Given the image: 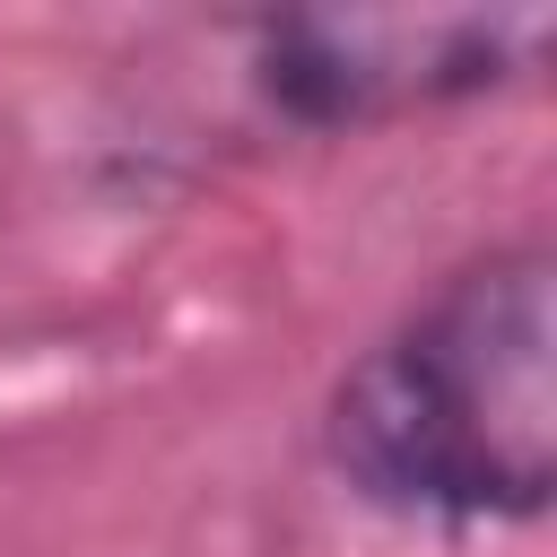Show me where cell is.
I'll list each match as a JSON object with an SVG mask.
<instances>
[{
  "label": "cell",
  "mask_w": 557,
  "mask_h": 557,
  "mask_svg": "<svg viewBox=\"0 0 557 557\" xmlns=\"http://www.w3.org/2000/svg\"><path fill=\"white\" fill-rule=\"evenodd\" d=\"M331 453L418 513H540L557 479V261L487 252L331 400Z\"/></svg>",
  "instance_id": "6da1fadb"
},
{
  "label": "cell",
  "mask_w": 557,
  "mask_h": 557,
  "mask_svg": "<svg viewBox=\"0 0 557 557\" xmlns=\"http://www.w3.org/2000/svg\"><path fill=\"white\" fill-rule=\"evenodd\" d=\"M540 35H548L540 9L522 17H296L270 35V87L296 113L348 122V113H392V104L487 87Z\"/></svg>",
  "instance_id": "7a4b0ae2"
}]
</instances>
